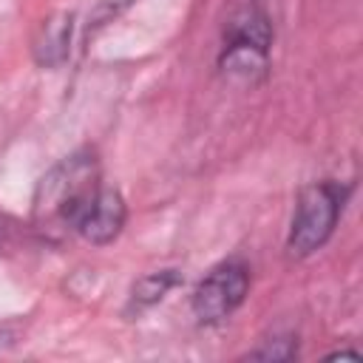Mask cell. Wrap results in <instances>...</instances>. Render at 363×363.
Returning a JSON list of instances; mask_svg holds the SVG:
<instances>
[{"instance_id":"6da1fadb","label":"cell","mask_w":363,"mask_h":363,"mask_svg":"<svg viewBox=\"0 0 363 363\" xmlns=\"http://www.w3.org/2000/svg\"><path fill=\"white\" fill-rule=\"evenodd\" d=\"M102 176L94 150H77L57 162L34 190V224L43 230H71L77 227L82 210L99 193Z\"/></svg>"},{"instance_id":"5b68a950","label":"cell","mask_w":363,"mask_h":363,"mask_svg":"<svg viewBox=\"0 0 363 363\" xmlns=\"http://www.w3.org/2000/svg\"><path fill=\"white\" fill-rule=\"evenodd\" d=\"M125 218H128V207H125L122 193L108 187V184H102L99 193L91 199V204L82 210L74 233L79 238L102 247V244H111L122 233Z\"/></svg>"},{"instance_id":"30bf717a","label":"cell","mask_w":363,"mask_h":363,"mask_svg":"<svg viewBox=\"0 0 363 363\" xmlns=\"http://www.w3.org/2000/svg\"><path fill=\"white\" fill-rule=\"evenodd\" d=\"M3 230H6V227H3V218H0V238H3Z\"/></svg>"},{"instance_id":"277c9868","label":"cell","mask_w":363,"mask_h":363,"mask_svg":"<svg viewBox=\"0 0 363 363\" xmlns=\"http://www.w3.org/2000/svg\"><path fill=\"white\" fill-rule=\"evenodd\" d=\"M250 292V267L241 258H227L216 264L193 289L190 306L199 323H224Z\"/></svg>"},{"instance_id":"3957f363","label":"cell","mask_w":363,"mask_h":363,"mask_svg":"<svg viewBox=\"0 0 363 363\" xmlns=\"http://www.w3.org/2000/svg\"><path fill=\"white\" fill-rule=\"evenodd\" d=\"M269 45H272V26L267 14L255 9L235 14L227 23L224 45L218 54L221 74L244 82L261 79L269 68Z\"/></svg>"},{"instance_id":"ba28073f","label":"cell","mask_w":363,"mask_h":363,"mask_svg":"<svg viewBox=\"0 0 363 363\" xmlns=\"http://www.w3.org/2000/svg\"><path fill=\"white\" fill-rule=\"evenodd\" d=\"M298 354V346L292 337H275L269 340V346L250 352V357H264V360H292Z\"/></svg>"},{"instance_id":"9c48e42d","label":"cell","mask_w":363,"mask_h":363,"mask_svg":"<svg viewBox=\"0 0 363 363\" xmlns=\"http://www.w3.org/2000/svg\"><path fill=\"white\" fill-rule=\"evenodd\" d=\"M332 357H352V360H357L360 354H357V352H352V349H337V352H332V354H329V360H332Z\"/></svg>"},{"instance_id":"7a4b0ae2","label":"cell","mask_w":363,"mask_h":363,"mask_svg":"<svg viewBox=\"0 0 363 363\" xmlns=\"http://www.w3.org/2000/svg\"><path fill=\"white\" fill-rule=\"evenodd\" d=\"M349 196H352V184L343 182L323 179L306 184L295 201V213L286 235V252L292 258H306L315 250H320L332 238Z\"/></svg>"},{"instance_id":"8992f818","label":"cell","mask_w":363,"mask_h":363,"mask_svg":"<svg viewBox=\"0 0 363 363\" xmlns=\"http://www.w3.org/2000/svg\"><path fill=\"white\" fill-rule=\"evenodd\" d=\"M179 272L176 269H156V272H147L142 275L133 289H130V298H128V312H145L150 306H156L176 284H179Z\"/></svg>"},{"instance_id":"52a82bcc","label":"cell","mask_w":363,"mask_h":363,"mask_svg":"<svg viewBox=\"0 0 363 363\" xmlns=\"http://www.w3.org/2000/svg\"><path fill=\"white\" fill-rule=\"evenodd\" d=\"M68 43H71V14H60V17H51L45 26H43V37L37 40L34 51H37V60L43 65H57L65 60L68 54Z\"/></svg>"}]
</instances>
